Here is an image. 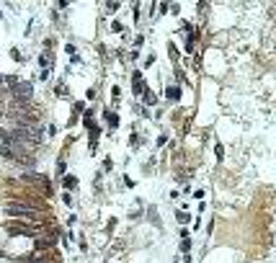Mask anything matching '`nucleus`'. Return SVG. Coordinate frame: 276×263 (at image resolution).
<instances>
[{"instance_id":"f257e3e1","label":"nucleus","mask_w":276,"mask_h":263,"mask_svg":"<svg viewBox=\"0 0 276 263\" xmlns=\"http://www.w3.org/2000/svg\"><path fill=\"white\" fill-rule=\"evenodd\" d=\"M165 93H168V98H170V101H178V98H181V88H178V85H170Z\"/></svg>"},{"instance_id":"f03ea898","label":"nucleus","mask_w":276,"mask_h":263,"mask_svg":"<svg viewBox=\"0 0 276 263\" xmlns=\"http://www.w3.org/2000/svg\"><path fill=\"white\" fill-rule=\"evenodd\" d=\"M65 188H70V191L77 188V178H75V175H65Z\"/></svg>"},{"instance_id":"7ed1b4c3","label":"nucleus","mask_w":276,"mask_h":263,"mask_svg":"<svg viewBox=\"0 0 276 263\" xmlns=\"http://www.w3.org/2000/svg\"><path fill=\"white\" fill-rule=\"evenodd\" d=\"M181 250H183V253H188V250H191V240H181Z\"/></svg>"},{"instance_id":"20e7f679","label":"nucleus","mask_w":276,"mask_h":263,"mask_svg":"<svg viewBox=\"0 0 276 263\" xmlns=\"http://www.w3.org/2000/svg\"><path fill=\"white\" fill-rule=\"evenodd\" d=\"M108 121H111V129H116V127H119V116H116V114H114Z\"/></svg>"},{"instance_id":"39448f33","label":"nucleus","mask_w":276,"mask_h":263,"mask_svg":"<svg viewBox=\"0 0 276 263\" xmlns=\"http://www.w3.org/2000/svg\"><path fill=\"white\" fill-rule=\"evenodd\" d=\"M178 222H183V224L188 222V214H186V211H178Z\"/></svg>"},{"instance_id":"423d86ee","label":"nucleus","mask_w":276,"mask_h":263,"mask_svg":"<svg viewBox=\"0 0 276 263\" xmlns=\"http://www.w3.org/2000/svg\"><path fill=\"white\" fill-rule=\"evenodd\" d=\"M62 199H65V204H67V207H72V196H70V191L62 194Z\"/></svg>"},{"instance_id":"0eeeda50","label":"nucleus","mask_w":276,"mask_h":263,"mask_svg":"<svg viewBox=\"0 0 276 263\" xmlns=\"http://www.w3.org/2000/svg\"><path fill=\"white\" fill-rule=\"evenodd\" d=\"M116 8H119V3H108V5H106V10H108V13H114Z\"/></svg>"},{"instance_id":"6e6552de","label":"nucleus","mask_w":276,"mask_h":263,"mask_svg":"<svg viewBox=\"0 0 276 263\" xmlns=\"http://www.w3.org/2000/svg\"><path fill=\"white\" fill-rule=\"evenodd\" d=\"M111 168H114V165H111V157H106V160H103V170H111Z\"/></svg>"}]
</instances>
